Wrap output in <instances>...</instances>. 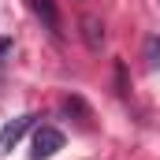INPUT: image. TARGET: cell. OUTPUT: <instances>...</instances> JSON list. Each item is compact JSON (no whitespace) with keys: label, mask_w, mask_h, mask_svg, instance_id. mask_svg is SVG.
<instances>
[{"label":"cell","mask_w":160,"mask_h":160,"mask_svg":"<svg viewBox=\"0 0 160 160\" xmlns=\"http://www.w3.org/2000/svg\"><path fill=\"white\" fill-rule=\"evenodd\" d=\"M30 145H34V149H30V160H48V157H56V153L63 149V134H60L56 127H38Z\"/></svg>","instance_id":"1"},{"label":"cell","mask_w":160,"mask_h":160,"mask_svg":"<svg viewBox=\"0 0 160 160\" xmlns=\"http://www.w3.org/2000/svg\"><path fill=\"white\" fill-rule=\"evenodd\" d=\"M34 119H38V116H34V112H26V116H19V119L8 123V127L0 130V153H11V149L19 145V138H22V134L34 127Z\"/></svg>","instance_id":"2"},{"label":"cell","mask_w":160,"mask_h":160,"mask_svg":"<svg viewBox=\"0 0 160 160\" xmlns=\"http://www.w3.org/2000/svg\"><path fill=\"white\" fill-rule=\"evenodd\" d=\"M82 41H86V48H101L104 45V22L97 19V15H82Z\"/></svg>","instance_id":"3"},{"label":"cell","mask_w":160,"mask_h":160,"mask_svg":"<svg viewBox=\"0 0 160 160\" xmlns=\"http://www.w3.org/2000/svg\"><path fill=\"white\" fill-rule=\"evenodd\" d=\"M34 11L48 22V30H56V26H60V19H56V11H52V4H48V0H34Z\"/></svg>","instance_id":"4"},{"label":"cell","mask_w":160,"mask_h":160,"mask_svg":"<svg viewBox=\"0 0 160 160\" xmlns=\"http://www.w3.org/2000/svg\"><path fill=\"white\" fill-rule=\"evenodd\" d=\"M145 60H149L153 67L160 63V34H149V38H145Z\"/></svg>","instance_id":"5"},{"label":"cell","mask_w":160,"mask_h":160,"mask_svg":"<svg viewBox=\"0 0 160 160\" xmlns=\"http://www.w3.org/2000/svg\"><path fill=\"white\" fill-rule=\"evenodd\" d=\"M4 48H8V41H0V56H4Z\"/></svg>","instance_id":"6"}]
</instances>
